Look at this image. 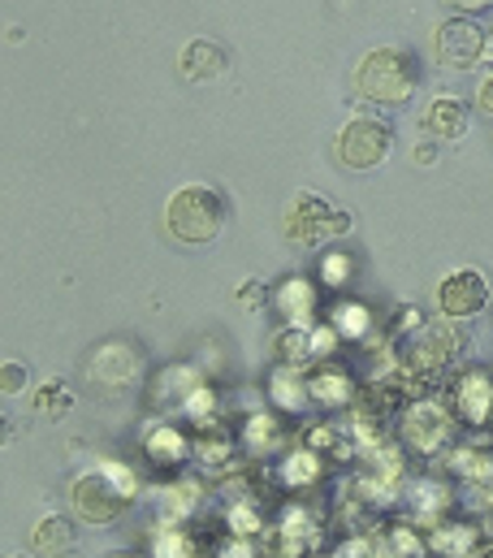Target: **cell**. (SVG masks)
<instances>
[{
  "mask_svg": "<svg viewBox=\"0 0 493 558\" xmlns=\"http://www.w3.org/2000/svg\"><path fill=\"white\" fill-rule=\"evenodd\" d=\"M139 498V476L118 463V459H105V463H92L87 472L74 476L70 485V502H74V520L92 524V529H109L118 524L125 511L134 507Z\"/></svg>",
  "mask_w": 493,
  "mask_h": 558,
  "instance_id": "1",
  "label": "cell"
},
{
  "mask_svg": "<svg viewBox=\"0 0 493 558\" xmlns=\"http://www.w3.org/2000/svg\"><path fill=\"white\" fill-rule=\"evenodd\" d=\"M226 221H230V199L213 182H187L165 204V230L182 247H213L226 234Z\"/></svg>",
  "mask_w": 493,
  "mask_h": 558,
  "instance_id": "2",
  "label": "cell"
},
{
  "mask_svg": "<svg viewBox=\"0 0 493 558\" xmlns=\"http://www.w3.org/2000/svg\"><path fill=\"white\" fill-rule=\"evenodd\" d=\"M416 87H420V61H416V52H407L398 44L372 48L356 65V92L369 105H381V109L407 105L416 96Z\"/></svg>",
  "mask_w": 493,
  "mask_h": 558,
  "instance_id": "3",
  "label": "cell"
},
{
  "mask_svg": "<svg viewBox=\"0 0 493 558\" xmlns=\"http://www.w3.org/2000/svg\"><path fill=\"white\" fill-rule=\"evenodd\" d=\"M281 234L294 247H321V243H338L342 234H351V217L325 195L299 191L281 213Z\"/></svg>",
  "mask_w": 493,
  "mask_h": 558,
  "instance_id": "4",
  "label": "cell"
},
{
  "mask_svg": "<svg viewBox=\"0 0 493 558\" xmlns=\"http://www.w3.org/2000/svg\"><path fill=\"white\" fill-rule=\"evenodd\" d=\"M389 151H394V126H389L385 118H376V113H356V118L338 131V140H334L338 165H347L351 173H372V169H381V165L389 160Z\"/></svg>",
  "mask_w": 493,
  "mask_h": 558,
  "instance_id": "5",
  "label": "cell"
},
{
  "mask_svg": "<svg viewBox=\"0 0 493 558\" xmlns=\"http://www.w3.org/2000/svg\"><path fill=\"white\" fill-rule=\"evenodd\" d=\"M455 412L442 403V399H416V403H407L402 408V416H398V433H402V446L407 450H416V454H424V459H433V454H442V450H450V441H455Z\"/></svg>",
  "mask_w": 493,
  "mask_h": 558,
  "instance_id": "6",
  "label": "cell"
},
{
  "mask_svg": "<svg viewBox=\"0 0 493 558\" xmlns=\"http://www.w3.org/2000/svg\"><path fill=\"white\" fill-rule=\"evenodd\" d=\"M83 373H87V381H92L100 395H125V390H134L139 377H143V351H139L134 342H122V338L100 342V347L92 351V360H87Z\"/></svg>",
  "mask_w": 493,
  "mask_h": 558,
  "instance_id": "7",
  "label": "cell"
},
{
  "mask_svg": "<svg viewBox=\"0 0 493 558\" xmlns=\"http://www.w3.org/2000/svg\"><path fill=\"white\" fill-rule=\"evenodd\" d=\"M493 290L481 269H455L437 281V312L442 320H472L490 307Z\"/></svg>",
  "mask_w": 493,
  "mask_h": 558,
  "instance_id": "8",
  "label": "cell"
},
{
  "mask_svg": "<svg viewBox=\"0 0 493 558\" xmlns=\"http://www.w3.org/2000/svg\"><path fill=\"white\" fill-rule=\"evenodd\" d=\"M485 44H490V35H485L477 22H468V17L442 22V26H437V39H433L437 61H442L446 70H472V65H481V61H485Z\"/></svg>",
  "mask_w": 493,
  "mask_h": 558,
  "instance_id": "9",
  "label": "cell"
},
{
  "mask_svg": "<svg viewBox=\"0 0 493 558\" xmlns=\"http://www.w3.org/2000/svg\"><path fill=\"white\" fill-rule=\"evenodd\" d=\"M450 412L468 428H490L493 424V373L490 368H468L455 377L450 390Z\"/></svg>",
  "mask_w": 493,
  "mask_h": 558,
  "instance_id": "10",
  "label": "cell"
},
{
  "mask_svg": "<svg viewBox=\"0 0 493 558\" xmlns=\"http://www.w3.org/2000/svg\"><path fill=\"white\" fill-rule=\"evenodd\" d=\"M273 307L290 329H312L321 312V286L303 274H290L273 286Z\"/></svg>",
  "mask_w": 493,
  "mask_h": 558,
  "instance_id": "11",
  "label": "cell"
},
{
  "mask_svg": "<svg viewBox=\"0 0 493 558\" xmlns=\"http://www.w3.org/2000/svg\"><path fill=\"white\" fill-rule=\"evenodd\" d=\"M308 399L321 412H338V408H351L360 399V386L342 364H316L308 373Z\"/></svg>",
  "mask_w": 493,
  "mask_h": 558,
  "instance_id": "12",
  "label": "cell"
},
{
  "mask_svg": "<svg viewBox=\"0 0 493 558\" xmlns=\"http://www.w3.org/2000/svg\"><path fill=\"white\" fill-rule=\"evenodd\" d=\"M226 70H230V48L217 44V39H204L200 35V39H187L182 52H178V74L187 83H213Z\"/></svg>",
  "mask_w": 493,
  "mask_h": 558,
  "instance_id": "13",
  "label": "cell"
},
{
  "mask_svg": "<svg viewBox=\"0 0 493 558\" xmlns=\"http://www.w3.org/2000/svg\"><path fill=\"white\" fill-rule=\"evenodd\" d=\"M420 126H424V135L433 143H455L468 135L472 109H468V100H459V96H433L429 109L420 113Z\"/></svg>",
  "mask_w": 493,
  "mask_h": 558,
  "instance_id": "14",
  "label": "cell"
},
{
  "mask_svg": "<svg viewBox=\"0 0 493 558\" xmlns=\"http://www.w3.org/2000/svg\"><path fill=\"white\" fill-rule=\"evenodd\" d=\"M303 511H286L281 524L264 529V558H308L312 550V529L303 524Z\"/></svg>",
  "mask_w": 493,
  "mask_h": 558,
  "instance_id": "15",
  "label": "cell"
},
{
  "mask_svg": "<svg viewBox=\"0 0 493 558\" xmlns=\"http://www.w3.org/2000/svg\"><path fill=\"white\" fill-rule=\"evenodd\" d=\"M143 454H147L156 468H178V463L191 459V437H187L182 424L160 420V424L147 428V437H143Z\"/></svg>",
  "mask_w": 493,
  "mask_h": 558,
  "instance_id": "16",
  "label": "cell"
},
{
  "mask_svg": "<svg viewBox=\"0 0 493 558\" xmlns=\"http://www.w3.org/2000/svg\"><path fill=\"white\" fill-rule=\"evenodd\" d=\"M74 542H79V524H74V515H61V511L44 515L31 529V555L35 558H65L74 550Z\"/></svg>",
  "mask_w": 493,
  "mask_h": 558,
  "instance_id": "17",
  "label": "cell"
},
{
  "mask_svg": "<svg viewBox=\"0 0 493 558\" xmlns=\"http://www.w3.org/2000/svg\"><path fill=\"white\" fill-rule=\"evenodd\" d=\"M268 403H273V412H281V416H303V412L312 408V399H308V373L277 364V368L268 373Z\"/></svg>",
  "mask_w": 493,
  "mask_h": 558,
  "instance_id": "18",
  "label": "cell"
},
{
  "mask_svg": "<svg viewBox=\"0 0 493 558\" xmlns=\"http://www.w3.org/2000/svg\"><path fill=\"white\" fill-rule=\"evenodd\" d=\"M191 454H195L204 468L221 472V468L235 463V454H239V437H235L230 428H221L217 420H213V424H200V437L191 441Z\"/></svg>",
  "mask_w": 493,
  "mask_h": 558,
  "instance_id": "19",
  "label": "cell"
},
{
  "mask_svg": "<svg viewBox=\"0 0 493 558\" xmlns=\"http://www.w3.org/2000/svg\"><path fill=\"white\" fill-rule=\"evenodd\" d=\"M424 537H429V550L442 558H472L481 550V533L472 524H455V520L433 524Z\"/></svg>",
  "mask_w": 493,
  "mask_h": 558,
  "instance_id": "20",
  "label": "cell"
},
{
  "mask_svg": "<svg viewBox=\"0 0 493 558\" xmlns=\"http://www.w3.org/2000/svg\"><path fill=\"white\" fill-rule=\"evenodd\" d=\"M204 377H200V368H191V364H173V368H165V373H156V390H152V403L156 408H173V412H182V403L191 399V390L200 386Z\"/></svg>",
  "mask_w": 493,
  "mask_h": 558,
  "instance_id": "21",
  "label": "cell"
},
{
  "mask_svg": "<svg viewBox=\"0 0 493 558\" xmlns=\"http://www.w3.org/2000/svg\"><path fill=\"white\" fill-rule=\"evenodd\" d=\"M446 468H450V472H455V481H464L468 489H490L493 485V454H485V450L459 446V450H450Z\"/></svg>",
  "mask_w": 493,
  "mask_h": 558,
  "instance_id": "22",
  "label": "cell"
},
{
  "mask_svg": "<svg viewBox=\"0 0 493 558\" xmlns=\"http://www.w3.org/2000/svg\"><path fill=\"white\" fill-rule=\"evenodd\" d=\"M407 502H411V520H416L420 529H433V524L446 520L450 494H446V485H429V481H420V485H411Z\"/></svg>",
  "mask_w": 493,
  "mask_h": 558,
  "instance_id": "23",
  "label": "cell"
},
{
  "mask_svg": "<svg viewBox=\"0 0 493 558\" xmlns=\"http://www.w3.org/2000/svg\"><path fill=\"white\" fill-rule=\"evenodd\" d=\"M243 450L246 454H273V450H281V441H286V428H281V420L268 416V412H255V416H246L243 424Z\"/></svg>",
  "mask_w": 493,
  "mask_h": 558,
  "instance_id": "24",
  "label": "cell"
},
{
  "mask_svg": "<svg viewBox=\"0 0 493 558\" xmlns=\"http://www.w3.org/2000/svg\"><path fill=\"white\" fill-rule=\"evenodd\" d=\"M381 558H424L429 555V537L416 529V524H389L381 537Z\"/></svg>",
  "mask_w": 493,
  "mask_h": 558,
  "instance_id": "25",
  "label": "cell"
},
{
  "mask_svg": "<svg viewBox=\"0 0 493 558\" xmlns=\"http://www.w3.org/2000/svg\"><path fill=\"white\" fill-rule=\"evenodd\" d=\"M329 325H334V333H338L342 342H360V338H369V329H372V307L360 303V299H342V303L329 312Z\"/></svg>",
  "mask_w": 493,
  "mask_h": 558,
  "instance_id": "26",
  "label": "cell"
},
{
  "mask_svg": "<svg viewBox=\"0 0 493 558\" xmlns=\"http://www.w3.org/2000/svg\"><path fill=\"white\" fill-rule=\"evenodd\" d=\"M273 351H277V364L281 368H303L308 373V364L316 360V351H312V329H281L277 333V342H273Z\"/></svg>",
  "mask_w": 493,
  "mask_h": 558,
  "instance_id": "27",
  "label": "cell"
},
{
  "mask_svg": "<svg viewBox=\"0 0 493 558\" xmlns=\"http://www.w3.org/2000/svg\"><path fill=\"white\" fill-rule=\"evenodd\" d=\"M303 446L308 450H316L321 459L325 454H334V459H351V450H356V441H351V433L342 428V424H312L308 433H303Z\"/></svg>",
  "mask_w": 493,
  "mask_h": 558,
  "instance_id": "28",
  "label": "cell"
},
{
  "mask_svg": "<svg viewBox=\"0 0 493 558\" xmlns=\"http://www.w3.org/2000/svg\"><path fill=\"white\" fill-rule=\"evenodd\" d=\"M325 476V459L316 454V450H290L286 459H281V481L290 485V489H308V485H316Z\"/></svg>",
  "mask_w": 493,
  "mask_h": 558,
  "instance_id": "29",
  "label": "cell"
},
{
  "mask_svg": "<svg viewBox=\"0 0 493 558\" xmlns=\"http://www.w3.org/2000/svg\"><path fill=\"white\" fill-rule=\"evenodd\" d=\"M70 408H74V395H70V386H65L61 377H48V381L31 395V412L39 420H61Z\"/></svg>",
  "mask_w": 493,
  "mask_h": 558,
  "instance_id": "30",
  "label": "cell"
},
{
  "mask_svg": "<svg viewBox=\"0 0 493 558\" xmlns=\"http://www.w3.org/2000/svg\"><path fill=\"white\" fill-rule=\"evenodd\" d=\"M160 507H165V524H182L195 507H200V485L195 481H178V485H169L165 489V498H160Z\"/></svg>",
  "mask_w": 493,
  "mask_h": 558,
  "instance_id": "31",
  "label": "cell"
},
{
  "mask_svg": "<svg viewBox=\"0 0 493 558\" xmlns=\"http://www.w3.org/2000/svg\"><path fill=\"white\" fill-rule=\"evenodd\" d=\"M156 558H200L195 537L182 524H165L160 537H156Z\"/></svg>",
  "mask_w": 493,
  "mask_h": 558,
  "instance_id": "32",
  "label": "cell"
},
{
  "mask_svg": "<svg viewBox=\"0 0 493 558\" xmlns=\"http://www.w3.org/2000/svg\"><path fill=\"white\" fill-rule=\"evenodd\" d=\"M351 274H356V260H351L342 247L325 252V260H321V281H325V286H347Z\"/></svg>",
  "mask_w": 493,
  "mask_h": 558,
  "instance_id": "33",
  "label": "cell"
},
{
  "mask_svg": "<svg viewBox=\"0 0 493 558\" xmlns=\"http://www.w3.org/2000/svg\"><path fill=\"white\" fill-rule=\"evenodd\" d=\"M26 386H31V368L22 360H0V395L17 399V395H26Z\"/></svg>",
  "mask_w": 493,
  "mask_h": 558,
  "instance_id": "34",
  "label": "cell"
},
{
  "mask_svg": "<svg viewBox=\"0 0 493 558\" xmlns=\"http://www.w3.org/2000/svg\"><path fill=\"white\" fill-rule=\"evenodd\" d=\"M235 303H239L243 312H264V307H273V290L260 278H246V281H239V290H235Z\"/></svg>",
  "mask_w": 493,
  "mask_h": 558,
  "instance_id": "35",
  "label": "cell"
},
{
  "mask_svg": "<svg viewBox=\"0 0 493 558\" xmlns=\"http://www.w3.org/2000/svg\"><path fill=\"white\" fill-rule=\"evenodd\" d=\"M334 558H381V546H376L372 537H347V542L334 550Z\"/></svg>",
  "mask_w": 493,
  "mask_h": 558,
  "instance_id": "36",
  "label": "cell"
},
{
  "mask_svg": "<svg viewBox=\"0 0 493 558\" xmlns=\"http://www.w3.org/2000/svg\"><path fill=\"white\" fill-rule=\"evenodd\" d=\"M230 529H235V533H260V515H255L251 507H243V511L235 507V511H230Z\"/></svg>",
  "mask_w": 493,
  "mask_h": 558,
  "instance_id": "37",
  "label": "cell"
},
{
  "mask_svg": "<svg viewBox=\"0 0 493 558\" xmlns=\"http://www.w3.org/2000/svg\"><path fill=\"white\" fill-rule=\"evenodd\" d=\"M477 109L493 118V65L481 74V83H477Z\"/></svg>",
  "mask_w": 493,
  "mask_h": 558,
  "instance_id": "38",
  "label": "cell"
},
{
  "mask_svg": "<svg viewBox=\"0 0 493 558\" xmlns=\"http://www.w3.org/2000/svg\"><path fill=\"white\" fill-rule=\"evenodd\" d=\"M446 4H450V9H459V13L468 17V13H485L493 0H446Z\"/></svg>",
  "mask_w": 493,
  "mask_h": 558,
  "instance_id": "39",
  "label": "cell"
},
{
  "mask_svg": "<svg viewBox=\"0 0 493 558\" xmlns=\"http://www.w3.org/2000/svg\"><path fill=\"white\" fill-rule=\"evenodd\" d=\"M213 558H255V555H251V546H243V542H230V546H221Z\"/></svg>",
  "mask_w": 493,
  "mask_h": 558,
  "instance_id": "40",
  "label": "cell"
},
{
  "mask_svg": "<svg viewBox=\"0 0 493 558\" xmlns=\"http://www.w3.org/2000/svg\"><path fill=\"white\" fill-rule=\"evenodd\" d=\"M13 437H17V420L4 416V412H0V446H9Z\"/></svg>",
  "mask_w": 493,
  "mask_h": 558,
  "instance_id": "41",
  "label": "cell"
},
{
  "mask_svg": "<svg viewBox=\"0 0 493 558\" xmlns=\"http://www.w3.org/2000/svg\"><path fill=\"white\" fill-rule=\"evenodd\" d=\"M433 160H437V147L420 143V147H416V165H433Z\"/></svg>",
  "mask_w": 493,
  "mask_h": 558,
  "instance_id": "42",
  "label": "cell"
},
{
  "mask_svg": "<svg viewBox=\"0 0 493 558\" xmlns=\"http://www.w3.org/2000/svg\"><path fill=\"white\" fill-rule=\"evenodd\" d=\"M105 558H139L134 550H113V555H105Z\"/></svg>",
  "mask_w": 493,
  "mask_h": 558,
  "instance_id": "43",
  "label": "cell"
},
{
  "mask_svg": "<svg viewBox=\"0 0 493 558\" xmlns=\"http://www.w3.org/2000/svg\"><path fill=\"white\" fill-rule=\"evenodd\" d=\"M485 529H490V537H493V502H490V511H485Z\"/></svg>",
  "mask_w": 493,
  "mask_h": 558,
  "instance_id": "44",
  "label": "cell"
},
{
  "mask_svg": "<svg viewBox=\"0 0 493 558\" xmlns=\"http://www.w3.org/2000/svg\"><path fill=\"white\" fill-rule=\"evenodd\" d=\"M485 61H493V35H490V44H485Z\"/></svg>",
  "mask_w": 493,
  "mask_h": 558,
  "instance_id": "45",
  "label": "cell"
},
{
  "mask_svg": "<svg viewBox=\"0 0 493 558\" xmlns=\"http://www.w3.org/2000/svg\"><path fill=\"white\" fill-rule=\"evenodd\" d=\"M472 558H493V550H485V546H481V550H477Z\"/></svg>",
  "mask_w": 493,
  "mask_h": 558,
  "instance_id": "46",
  "label": "cell"
},
{
  "mask_svg": "<svg viewBox=\"0 0 493 558\" xmlns=\"http://www.w3.org/2000/svg\"><path fill=\"white\" fill-rule=\"evenodd\" d=\"M4 558H35L31 550H22V555H4Z\"/></svg>",
  "mask_w": 493,
  "mask_h": 558,
  "instance_id": "47",
  "label": "cell"
}]
</instances>
